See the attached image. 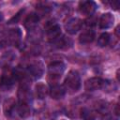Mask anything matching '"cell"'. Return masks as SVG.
<instances>
[{
  "label": "cell",
  "mask_w": 120,
  "mask_h": 120,
  "mask_svg": "<svg viewBox=\"0 0 120 120\" xmlns=\"http://www.w3.org/2000/svg\"><path fill=\"white\" fill-rule=\"evenodd\" d=\"M3 20V15H2V13H0V22Z\"/></svg>",
  "instance_id": "22"
},
{
  "label": "cell",
  "mask_w": 120,
  "mask_h": 120,
  "mask_svg": "<svg viewBox=\"0 0 120 120\" xmlns=\"http://www.w3.org/2000/svg\"><path fill=\"white\" fill-rule=\"evenodd\" d=\"M55 45L58 49H68L72 46V40L67 37L58 38L56 39Z\"/></svg>",
  "instance_id": "14"
},
{
  "label": "cell",
  "mask_w": 120,
  "mask_h": 120,
  "mask_svg": "<svg viewBox=\"0 0 120 120\" xmlns=\"http://www.w3.org/2000/svg\"><path fill=\"white\" fill-rule=\"evenodd\" d=\"M16 75L9 69H5L0 78V89L2 91H7L12 87L15 82Z\"/></svg>",
  "instance_id": "3"
},
{
  "label": "cell",
  "mask_w": 120,
  "mask_h": 120,
  "mask_svg": "<svg viewBox=\"0 0 120 120\" xmlns=\"http://www.w3.org/2000/svg\"><path fill=\"white\" fill-rule=\"evenodd\" d=\"M46 34H47V37L50 40H56L61 35V28L56 23L50 24L47 27Z\"/></svg>",
  "instance_id": "7"
},
{
  "label": "cell",
  "mask_w": 120,
  "mask_h": 120,
  "mask_svg": "<svg viewBox=\"0 0 120 120\" xmlns=\"http://www.w3.org/2000/svg\"><path fill=\"white\" fill-rule=\"evenodd\" d=\"M109 41H110V36H109V34L103 33V34H101L99 36V38L98 39V45L99 47H104V46L108 45Z\"/></svg>",
  "instance_id": "20"
},
{
  "label": "cell",
  "mask_w": 120,
  "mask_h": 120,
  "mask_svg": "<svg viewBox=\"0 0 120 120\" xmlns=\"http://www.w3.org/2000/svg\"><path fill=\"white\" fill-rule=\"evenodd\" d=\"M47 92H48V89L44 83L39 82L36 85V95L38 98H40V99L44 98L47 95Z\"/></svg>",
  "instance_id": "16"
},
{
  "label": "cell",
  "mask_w": 120,
  "mask_h": 120,
  "mask_svg": "<svg viewBox=\"0 0 120 120\" xmlns=\"http://www.w3.org/2000/svg\"><path fill=\"white\" fill-rule=\"evenodd\" d=\"M66 94V89L64 88V86L62 85H53L52 86L51 90H50V96L53 98V99H59L62 98Z\"/></svg>",
  "instance_id": "11"
},
{
  "label": "cell",
  "mask_w": 120,
  "mask_h": 120,
  "mask_svg": "<svg viewBox=\"0 0 120 120\" xmlns=\"http://www.w3.org/2000/svg\"><path fill=\"white\" fill-rule=\"evenodd\" d=\"M23 10H21L20 12H18L17 14H16V16H14L11 20H10V22H9V23H12V22H17V21H18V19L20 18V16H21V13L22 12Z\"/></svg>",
  "instance_id": "21"
},
{
  "label": "cell",
  "mask_w": 120,
  "mask_h": 120,
  "mask_svg": "<svg viewBox=\"0 0 120 120\" xmlns=\"http://www.w3.org/2000/svg\"><path fill=\"white\" fill-rule=\"evenodd\" d=\"M65 70V65L62 62H53L48 68V81L52 86L57 85V82L61 78Z\"/></svg>",
  "instance_id": "1"
},
{
  "label": "cell",
  "mask_w": 120,
  "mask_h": 120,
  "mask_svg": "<svg viewBox=\"0 0 120 120\" xmlns=\"http://www.w3.org/2000/svg\"><path fill=\"white\" fill-rule=\"evenodd\" d=\"M105 81H103L99 77H93L88 79L84 83V88L87 91H95L104 86Z\"/></svg>",
  "instance_id": "5"
},
{
  "label": "cell",
  "mask_w": 120,
  "mask_h": 120,
  "mask_svg": "<svg viewBox=\"0 0 120 120\" xmlns=\"http://www.w3.org/2000/svg\"><path fill=\"white\" fill-rule=\"evenodd\" d=\"M82 21L78 19V18H71L69 19L66 24H65V28H66V31L68 33V34H76L82 27Z\"/></svg>",
  "instance_id": "4"
},
{
  "label": "cell",
  "mask_w": 120,
  "mask_h": 120,
  "mask_svg": "<svg viewBox=\"0 0 120 120\" xmlns=\"http://www.w3.org/2000/svg\"><path fill=\"white\" fill-rule=\"evenodd\" d=\"M97 8V5L93 1H82L79 4V10L82 14L92 15Z\"/></svg>",
  "instance_id": "6"
},
{
  "label": "cell",
  "mask_w": 120,
  "mask_h": 120,
  "mask_svg": "<svg viewBox=\"0 0 120 120\" xmlns=\"http://www.w3.org/2000/svg\"><path fill=\"white\" fill-rule=\"evenodd\" d=\"M21 31L20 29L16 28V29H11V31L9 32V35H8V39L11 43L13 44H17L19 41H20V38H21Z\"/></svg>",
  "instance_id": "17"
},
{
  "label": "cell",
  "mask_w": 120,
  "mask_h": 120,
  "mask_svg": "<svg viewBox=\"0 0 120 120\" xmlns=\"http://www.w3.org/2000/svg\"><path fill=\"white\" fill-rule=\"evenodd\" d=\"M114 22V18L111 13L103 14L99 19V27L101 29H107L112 26Z\"/></svg>",
  "instance_id": "8"
},
{
  "label": "cell",
  "mask_w": 120,
  "mask_h": 120,
  "mask_svg": "<svg viewBox=\"0 0 120 120\" xmlns=\"http://www.w3.org/2000/svg\"><path fill=\"white\" fill-rule=\"evenodd\" d=\"M18 113L21 117L26 118L30 115V107L28 103H20L18 107Z\"/></svg>",
  "instance_id": "15"
},
{
  "label": "cell",
  "mask_w": 120,
  "mask_h": 120,
  "mask_svg": "<svg viewBox=\"0 0 120 120\" xmlns=\"http://www.w3.org/2000/svg\"><path fill=\"white\" fill-rule=\"evenodd\" d=\"M81 117L83 120H96L95 113L87 108H83L81 112Z\"/></svg>",
  "instance_id": "18"
},
{
  "label": "cell",
  "mask_w": 120,
  "mask_h": 120,
  "mask_svg": "<svg viewBox=\"0 0 120 120\" xmlns=\"http://www.w3.org/2000/svg\"><path fill=\"white\" fill-rule=\"evenodd\" d=\"M14 108H15V102L12 98L6 100V102L4 103V111H5V113L7 115H9L12 112Z\"/></svg>",
  "instance_id": "19"
},
{
  "label": "cell",
  "mask_w": 120,
  "mask_h": 120,
  "mask_svg": "<svg viewBox=\"0 0 120 120\" xmlns=\"http://www.w3.org/2000/svg\"><path fill=\"white\" fill-rule=\"evenodd\" d=\"M65 86L70 92H77L81 87V78L76 70H70L66 77Z\"/></svg>",
  "instance_id": "2"
},
{
  "label": "cell",
  "mask_w": 120,
  "mask_h": 120,
  "mask_svg": "<svg viewBox=\"0 0 120 120\" xmlns=\"http://www.w3.org/2000/svg\"><path fill=\"white\" fill-rule=\"evenodd\" d=\"M38 20H39V18H38V14H36V13L29 14L26 17V19L24 20V26H25V28H27L28 30L33 29L38 24Z\"/></svg>",
  "instance_id": "12"
},
{
  "label": "cell",
  "mask_w": 120,
  "mask_h": 120,
  "mask_svg": "<svg viewBox=\"0 0 120 120\" xmlns=\"http://www.w3.org/2000/svg\"><path fill=\"white\" fill-rule=\"evenodd\" d=\"M94 39H95V32L92 30H87V31L83 32L82 34H81V36L79 38V41L82 44L91 43Z\"/></svg>",
  "instance_id": "13"
},
{
  "label": "cell",
  "mask_w": 120,
  "mask_h": 120,
  "mask_svg": "<svg viewBox=\"0 0 120 120\" xmlns=\"http://www.w3.org/2000/svg\"><path fill=\"white\" fill-rule=\"evenodd\" d=\"M18 98H19V101L20 103H28L29 102V98H30V92H29V88L28 86L23 83L19 91H18Z\"/></svg>",
  "instance_id": "9"
},
{
  "label": "cell",
  "mask_w": 120,
  "mask_h": 120,
  "mask_svg": "<svg viewBox=\"0 0 120 120\" xmlns=\"http://www.w3.org/2000/svg\"><path fill=\"white\" fill-rule=\"evenodd\" d=\"M28 70L29 73L35 78H39L43 74V67L39 62H35L30 64L28 67Z\"/></svg>",
  "instance_id": "10"
}]
</instances>
